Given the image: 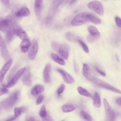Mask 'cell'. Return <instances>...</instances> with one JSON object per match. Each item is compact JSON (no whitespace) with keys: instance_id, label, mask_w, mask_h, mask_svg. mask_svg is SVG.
Instances as JSON below:
<instances>
[{"instance_id":"2e32d148","label":"cell","mask_w":121,"mask_h":121,"mask_svg":"<svg viewBox=\"0 0 121 121\" xmlns=\"http://www.w3.org/2000/svg\"><path fill=\"white\" fill-rule=\"evenodd\" d=\"M31 43L28 39H26L23 40L20 44L21 49L23 53L27 52L29 49Z\"/></svg>"},{"instance_id":"ee69618b","label":"cell","mask_w":121,"mask_h":121,"mask_svg":"<svg viewBox=\"0 0 121 121\" xmlns=\"http://www.w3.org/2000/svg\"><path fill=\"white\" fill-rule=\"evenodd\" d=\"M77 0H72L69 3V4L70 5H72L75 4L77 1Z\"/></svg>"},{"instance_id":"484cf974","label":"cell","mask_w":121,"mask_h":121,"mask_svg":"<svg viewBox=\"0 0 121 121\" xmlns=\"http://www.w3.org/2000/svg\"><path fill=\"white\" fill-rule=\"evenodd\" d=\"M100 36L92 35L90 34L87 37L86 39L87 41L89 43H93L97 40Z\"/></svg>"},{"instance_id":"7dc6e473","label":"cell","mask_w":121,"mask_h":121,"mask_svg":"<svg viewBox=\"0 0 121 121\" xmlns=\"http://www.w3.org/2000/svg\"><path fill=\"white\" fill-rule=\"evenodd\" d=\"M64 121V120H62V121Z\"/></svg>"},{"instance_id":"836d02e7","label":"cell","mask_w":121,"mask_h":121,"mask_svg":"<svg viewBox=\"0 0 121 121\" xmlns=\"http://www.w3.org/2000/svg\"><path fill=\"white\" fill-rule=\"evenodd\" d=\"M65 86L64 84H62L60 86L57 91V93L58 95L60 94L63 92L65 89Z\"/></svg>"},{"instance_id":"52a82bcc","label":"cell","mask_w":121,"mask_h":121,"mask_svg":"<svg viewBox=\"0 0 121 121\" xmlns=\"http://www.w3.org/2000/svg\"><path fill=\"white\" fill-rule=\"evenodd\" d=\"M103 103L107 117L110 121H114L116 118V114L106 99H104Z\"/></svg>"},{"instance_id":"5bb4252c","label":"cell","mask_w":121,"mask_h":121,"mask_svg":"<svg viewBox=\"0 0 121 121\" xmlns=\"http://www.w3.org/2000/svg\"><path fill=\"white\" fill-rule=\"evenodd\" d=\"M51 69L50 64H47L45 65L43 71V75L44 82L46 83H49L50 81V73Z\"/></svg>"},{"instance_id":"f35d334b","label":"cell","mask_w":121,"mask_h":121,"mask_svg":"<svg viewBox=\"0 0 121 121\" xmlns=\"http://www.w3.org/2000/svg\"><path fill=\"white\" fill-rule=\"evenodd\" d=\"M95 69L102 76L105 77L106 76L105 73L99 69L97 67H95Z\"/></svg>"},{"instance_id":"44dd1931","label":"cell","mask_w":121,"mask_h":121,"mask_svg":"<svg viewBox=\"0 0 121 121\" xmlns=\"http://www.w3.org/2000/svg\"><path fill=\"white\" fill-rule=\"evenodd\" d=\"M51 56L52 59L58 64L62 65H65V63L64 60L60 58L57 55L54 53H52Z\"/></svg>"},{"instance_id":"d6986e66","label":"cell","mask_w":121,"mask_h":121,"mask_svg":"<svg viewBox=\"0 0 121 121\" xmlns=\"http://www.w3.org/2000/svg\"><path fill=\"white\" fill-rule=\"evenodd\" d=\"M44 90V88L40 85H37L34 86L31 91V94L34 95H36L42 92Z\"/></svg>"},{"instance_id":"ba28073f","label":"cell","mask_w":121,"mask_h":121,"mask_svg":"<svg viewBox=\"0 0 121 121\" xmlns=\"http://www.w3.org/2000/svg\"><path fill=\"white\" fill-rule=\"evenodd\" d=\"M37 42L35 39H33L31 42V45L29 49L28 56L31 60H33L35 57L38 50Z\"/></svg>"},{"instance_id":"9c48e42d","label":"cell","mask_w":121,"mask_h":121,"mask_svg":"<svg viewBox=\"0 0 121 121\" xmlns=\"http://www.w3.org/2000/svg\"><path fill=\"white\" fill-rule=\"evenodd\" d=\"M22 81L26 86H30L32 85L31 74L29 68L28 67L22 75Z\"/></svg>"},{"instance_id":"74e56055","label":"cell","mask_w":121,"mask_h":121,"mask_svg":"<svg viewBox=\"0 0 121 121\" xmlns=\"http://www.w3.org/2000/svg\"><path fill=\"white\" fill-rule=\"evenodd\" d=\"M42 121H53L52 118L49 115H47L45 117L42 118Z\"/></svg>"},{"instance_id":"d6a6232c","label":"cell","mask_w":121,"mask_h":121,"mask_svg":"<svg viewBox=\"0 0 121 121\" xmlns=\"http://www.w3.org/2000/svg\"><path fill=\"white\" fill-rule=\"evenodd\" d=\"M51 45L53 49L55 51L58 52L60 46L59 44L56 42L53 41L52 42Z\"/></svg>"},{"instance_id":"30bf717a","label":"cell","mask_w":121,"mask_h":121,"mask_svg":"<svg viewBox=\"0 0 121 121\" xmlns=\"http://www.w3.org/2000/svg\"><path fill=\"white\" fill-rule=\"evenodd\" d=\"M0 47L1 53L3 57L6 60H9L10 56L4 41L1 35H0Z\"/></svg>"},{"instance_id":"5b68a950","label":"cell","mask_w":121,"mask_h":121,"mask_svg":"<svg viewBox=\"0 0 121 121\" xmlns=\"http://www.w3.org/2000/svg\"><path fill=\"white\" fill-rule=\"evenodd\" d=\"M87 6L90 9L100 15H103L104 10L102 5L99 1H94L88 3Z\"/></svg>"},{"instance_id":"7bdbcfd3","label":"cell","mask_w":121,"mask_h":121,"mask_svg":"<svg viewBox=\"0 0 121 121\" xmlns=\"http://www.w3.org/2000/svg\"><path fill=\"white\" fill-rule=\"evenodd\" d=\"M26 121H35V119L33 117H30L27 118Z\"/></svg>"},{"instance_id":"1f68e13d","label":"cell","mask_w":121,"mask_h":121,"mask_svg":"<svg viewBox=\"0 0 121 121\" xmlns=\"http://www.w3.org/2000/svg\"><path fill=\"white\" fill-rule=\"evenodd\" d=\"M6 39L7 42L8 43L12 39L13 37L12 32L10 30L6 33Z\"/></svg>"},{"instance_id":"b9f144b4","label":"cell","mask_w":121,"mask_h":121,"mask_svg":"<svg viewBox=\"0 0 121 121\" xmlns=\"http://www.w3.org/2000/svg\"><path fill=\"white\" fill-rule=\"evenodd\" d=\"M1 1L4 5H8L9 4V0H3Z\"/></svg>"},{"instance_id":"277c9868","label":"cell","mask_w":121,"mask_h":121,"mask_svg":"<svg viewBox=\"0 0 121 121\" xmlns=\"http://www.w3.org/2000/svg\"><path fill=\"white\" fill-rule=\"evenodd\" d=\"M10 27L12 28L13 33L20 39L23 40L26 39H28L26 32L16 22H12L11 24Z\"/></svg>"},{"instance_id":"7a4b0ae2","label":"cell","mask_w":121,"mask_h":121,"mask_svg":"<svg viewBox=\"0 0 121 121\" xmlns=\"http://www.w3.org/2000/svg\"><path fill=\"white\" fill-rule=\"evenodd\" d=\"M19 95V92L18 91H16L12 93L1 102V107L5 109L12 107L18 100Z\"/></svg>"},{"instance_id":"7c38bea8","label":"cell","mask_w":121,"mask_h":121,"mask_svg":"<svg viewBox=\"0 0 121 121\" xmlns=\"http://www.w3.org/2000/svg\"><path fill=\"white\" fill-rule=\"evenodd\" d=\"M57 71L62 76L64 81L66 83L71 84L74 82L73 78L67 72L60 69H57Z\"/></svg>"},{"instance_id":"83f0119b","label":"cell","mask_w":121,"mask_h":121,"mask_svg":"<svg viewBox=\"0 0 121 121\" xmlns=\"http://www.w3.org/2000/svg\"><path fill=\"white\" fill-rule=\"evenodd\" d=\"M89 70V67L88 65L86 64H83L82 72L83 76L85 77H87L88 75Z\"/></svg>"},{"instance_id":"8992f818","label":"cell","mask_w":121,"mask_h":121,"mask_svg":"<svg viewBox=\"0 0 121 121\" xmlns=\"http://www.w3.org/2000/svg\"><path fill=\"white\" fill-rule=\"evenodd\" d=\"M26 69V68L24 67L18 70L12 77L7 84L5 85H4V86L6 88H10L15 85L21 76L22 75Z\"/></svg>"},{"instance_id":"d4e9b609","label":"cell","mask_w":121,"mask_h":121,"mask_svg":"<svg viewBox=\"0 0 121 121\" xmlns=\"http://www.w3.org/2000/svg\"><path fill=\"white\" fill-rule=\"evenodd\" d=\"M81 116L87 121H92L91 117L87 112L85 111L82 110L80 112Z\"/></svg>"},{"instance_id":"4dcf8cb0","label":"cell","mask_w":121,"mask_h":121,"mask_svg":"<svg viewBox=\"0 0 121 121\" xmlns=\"http://www.w3.org/2000/svg\"><path fill=\"white\" fill-rule=\"evenodd\" d=\"M14 112L15 116L17 117L19 116L23 112L22 107L16 108L14 109Z\"/></svg>"},{"instance_id":"3957f363","label":"cell","mask_w":121,"mask_h":121,"mask_svg":"<svg viewBox=\"0 0 121 121\" xmlns=\"http://www.w3.org/2000/svg\"><path fill=\"white\" fill-rule=\"evenodd\" d=\"M90 80L99 87L117 93L121 94V91L120 90L103 81L94 78H91Z\"/></svg>"},{"instance_id":"ffe728a7","label":"cell","mask_w":121,"mask_h":121,"mask_svg":"<svg viewBox=\"0 0 121 121\" xmlns=\"http://www.w3.org/2000/svg\"><path fill=\"white\" fill-rule=\"evenodd\" d=\"M93 104L96 108H99L101 106V102L100 96L98 93L95 92L93 98Z\"/></svg>"},{"instance_id":"e0dca14e","label":"cell","mask_w":121,"mask_h":121,"mask_svg":"<svg viewBox=\"0 0 121 121\" xmlns=\"http://www.w3.org/2000/svg\"><path fill=\"white\" fill-rule=\"evenodd\" d=\"M9 21L7 19H4L1 21L0 22V30L3 32L7 33L10 30L9 26L11 24H10Z\"/></svg>"},{"instance_id":"f546056e","label":"cell","mask_w":121,"mask_h":121,"mask_svg":"<svg viewBox=\"0 0 121 121\" xmlns=\"http://www.w3.org/2000/svg\"><path fill=\"white\" fill-rule=\"evenodd\" d=\"M77 41L82 47L84 51L87 53H88L89 52L88 47L86 43L82 40L78 39Z\"/></svg>"},{"instance_id":"ac0fdd59","label":"cell","mask_w":121,"mask_h":121,"mask_svg":"<svg viewBox=\"0 0 121 121\" xmlns=\"http://www.w3.org/2000/svg\"><path fill=\"white\" fill-rule=\"evenodd\" d=\"M30 13L29 9L27 8L24 7L18 10L16 13L15 15L17 17H26L29 16Z\"/></svg>"},{"instance_id":"4fadbf2b","label":"cell","mask_w":121,"mask_h":121,"mask_svg":"<svg viewBox=\"0 0 121 121\" xmlns=\"http://www.w3.org/2000/svg\"><path fill=\"white\" fill-rule=\"evenodd\" d=\"M12 60L10 59L4 65L1 69L0 73V82L3 80L4 76L10 68L12 62Z\"/></svg>"},{"instance_id":"6da1fadb","label":"cell","mask_w":121,"mask_h":121,"mask_svg":"<svg viewBox=\"0 0 121 121\" xmlns=\"http://www.w3.org/2000/svg\"><path fill=\"white\" fill-rule=\"evenodd\" d=\"M98 24L101 22V20L93 14L82 12L78 14L71 20V24L73 26H80L87 22Z\"/></svg>"},{"instance_id":"4316f807","label":"cell","mask_w":121,"mask_h":121,"mask_svg":"<svg viewBox=\"0 0 121 121\" xmlns=\"http://www.w3.org/2000/svg\"><path fill=\"white\" fill-rule=\"evenodd\" d=\"M65 36L67 39L71 42L77 41L78 40L74 35L70 32L67 33L66 34Z\"/></svg>"},{"instance_id":"f6af8a7d","label":"cell","mask_w":121,"mask_h":121,"mask_svg":"<svg viewBox=\"0 0 121 121\" xmlns=\"http://www.w3.org/2000/svg\"><path fill=\"white\" fill-rule=\"evenodd\" d=\"M74 69L75 71V72L76 73H77L78 71V68L77 67V65L75 63H74Z\"/></svg>"},{"instance_id":"8fae6325","label":"cell","mask_w":121,"mask_h":121,"mask_svg":"<svg viewBox=\"0 0 121 121\" xmlns=\"http://www.w3.org/2000/svg\"><path fill=\"white\" fill-rule=\"evenodd\" d=\"M69 48L66 44H61L59 47L58 52L65 59H68L69 55Z\"/></svg>"},{"instance_id":"9a60e30c","label":"cell","mask_w":121,"mask_h":121,"mask_svg":"<svg viewBox=\"0 0 121 121\" xmlns=\"http://www.w3.org/2000/svg\"><path fill=\"white\" fill-rule=\"evenodd\" d=\"M43 0H35L34 3V10L35 15L38 19H39L41 13L42 4Z\"/></svg>"},{"instance_id":"f1b7e54d","label":"cell","mask_w":121,"mask_h":121,"mask_svg":"<svg viewBox=\"0 0 121 121\" xmlns=\"http://www.w3.org/2000/svg\"><path fill=\"white\" fill-rule=\"evenodd\" d=\"M39 114L42 118H44L47 116L45 107L44 105H43L41 108L39 112Z\"/></svg>"},{"instance_id":"ab89813d","label":"cell","mask_w":121,"mask_h":121,"mask_svg":"<svg viewBox=\"0 0 121 121\" xmlns=\"http://www.w3.org/2000/svg\"><path fill=\"white\" fill-rule=\"evenodd\" d=\"M116 102L117 104L121 106V97L117 98L116 100Z\"/></svg>"},{"instance_id":"cb8c5ba5","label":"cell","mask_w":121,"mask_h":121,"mask_svg":"<svg viewBox=\"0 0 121 121\" xmlns=\"http://www.w3.org/2000/svg\"><path fill=\"white\" fill-rule=\"evenodd\" d=\"M62 111L65 112L72 111L75 109L74 107L71 105L65 104L63 105L62 107Z\"/></svg>"},{"instance_id":"bcb514c9","label":"cell","mask_w":121,"mask_h":121,"mask_svg":"<svg viewBox=\"0 0 121 121\" xmlns=\"http://www.w3.org/2000/svg\"><path fill=\"white\" fill-rule=\"evenodd\" d=\"M115 56L117 61L118 62H119L120 61V59L118 55L117 54H116L115 55Z\"/></svg>"},{"instance_id":"e575fe53","label":"cell","mask_w":121,"mask_h":121,"mask_svg":"<svg viewBox=\"0 0 121 121\" xmlns=\"http://www.w3.org/2000/svg\"><path fill=\"white\" fill-rule=\"evenodd\" d=\"M2 87L0 89V95L1 96L5 94L6 93L8 92V90L7 88L5 87L4 85H2Z\"/></svg>"},{"instance_id":"7402d4cb","label":"cell","mask_w":121,"mask_h":121,"mask_svg":"<svg viewBox=\"0 0 121 121\" xmlns=\"http://www.w3.org/2000/svg\"><path fill=\"white\" fill-rule=\"evenodd\" d=\"M78 93L81 95L89 97L92 98L91 93L86 89L81 87L79 86L77 88Z\"/></svg>"},{"instance_id":"d590c367","label":"cell","mask_w":121,"mask_h":121,"mask_svg":"<svg viewBox=\"0 0 121 121\" xmlns=\"http://www.w3.org/2000/svg\"><path fill=\"white\" fill-rule=\"evenodd\" d=\"M115 20L117 25L121 28V19L118 17H115Z\"/></svg>"},{"instance_id":"60d3db41","label":"cell","mask_w":121,"mask_h":121,"mask_svg":"<svg viewBox=\"0 0 121 121\" xmlns=\"http://www.w3.org/2000/svg\"><path fill=\"white\" fill-rule=\"evenodd\" d=\"M17 117L15 116H12L9 118L5 121H13Z\"/></svg>"},{"instance_id":"603a6c76","label":"cell","mask_w":121,"mask_h":121,"mask_svg":"<svg viewBox=\"0 0 121 121\" xmlns=\"http://www.w3.org/2000/svg\"><path fill=\"white\" fill-rule=\"evenodd\" d=\"M88 30L91 35L99 36L100 33L97 29L93 26H90L88 28Z\"/></svg>"},{"instance_id":"8d00e7d4","label":"cell","mask_w":121,"mask_h":121,"mask_svg":"<svg viewBox=\"0 0 121 121\" xmlns=\"http://www.w3.org/2000/svg\"><path fill=\"white\" fill-rule=\"evenodd\" d=\"M43 96L42 95H39L38 97L36 100L37 104H39L41 103L43 100Z\"/></svg>"}]
</instances>
